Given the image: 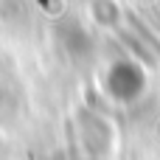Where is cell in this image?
<instances>
[{
	"mask_svg": "<svg viewBox=\"0 0 160 160\" xmlns=\"http://www.w3.org/2000/svg\"><path fill=\"white\" fill-rule=\"evenodd\" d=\"M143 70L138 62H129V59H118L110 73H107V90L115 101H135L143 90Z\"/></svg>",
	"mask_w": 160,
	"mask_h": 160,
	"instance_id": "1",
	"label": "cell"
},
{
	"mask_svg": "<svg viewBox=\"0 0 160 160\" xmlns=\"http://www.w3.org/2000/svg\"><path fill=\"white\" fill-rule=\"evenodd\" d=\"M59 37H62L65 48H68L76 59H82V56H87V53L93 51V37H90L76 20L62 22V25H59Z\"/></svg>",
	"mask_w": 160,
	"mask_h": 160,
	"instance_id": "2",
	"label": "cell"
},
{
	"mask_svg": "<svg viewBox=\"0 0 160 160\" xmlns=\"http://www.w3.org/2000/svg\"><path fill=\"white\" fill-rule=\"evenodd\" d=\"M90 11H93V20L104 28H115L121 22V8H118L115 0H93Z\"/></svg>",
	"mask_w": 160,
	"mask_h": 160,
	"instance_id": "3",
	"label": "cell"
}]
</instances>
